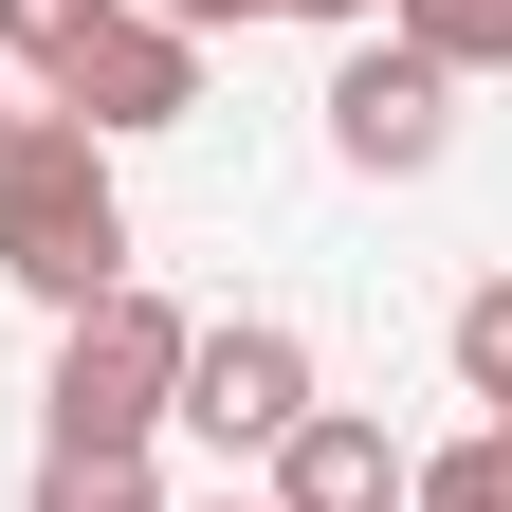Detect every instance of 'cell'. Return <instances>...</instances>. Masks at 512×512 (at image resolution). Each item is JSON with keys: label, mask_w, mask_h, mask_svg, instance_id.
Returning a JSON list of instances; mask_svg holds the SVG:
<instances>
[{"label": "cell", "mask_w": 512, "mask_h": 512, "mask_svg": "<svg viewBox=\"0 0 512 512\" xmlns=\"http://www.w3.org/2000/svg\"><path fill=\"white\" fill-rule=\"evenodd\" d=\"M256 512H403V439L366 403H311L275 458H256Z\"/></svg>", "instance_id": "6"}, {"label": "cell", "mask_w": 512, "mask_h": 512, "mask_svg": "<svg viewBox=\"0 0 512 512\" xmlns=\"http://www.w3.org/2000/svg\"><path fill=\"white\" fill-rule=\"evenodd\" d=\"M0 110H19V92H0Z\"/></svg>", "instance_id": "15"}, {"label": "cell", "mask_w": 512, "mask_h": 512, "mask_svg": "<svg viewBox=\"0 0 512 512\" xmlns=\"http://www.w3.org/2000/svg\"><path fill=\"white\" fill-rule=\"evenodd\" d=\"M37 512H165L147 458H37Z\"/></svg>", "instance_id": "10"}, {"label": "cell", "mask_w": 512, "mask_h": 512, "mask_svg": "<svg viewBox=\"0 0 512 512\" xmlns=\"http://www.w3.org/2000/svg\"><path fill=\"white\" fill-rule=\"evenodd\" d=\"M0 275L37 311H92L128 275V183L74 110H0Z\"/></svg>", "instance_id": "1"}, {"label": "cell", "mask_w": 512, "mask_h": 512, "mask_svg": "<svg viewBox=\"0 0 512 512\" xmlns=\"http://www.w3.org/2000/svg\"><path fill=\"white\" fill-rule=\"evenodd\" d=\"M384 37L421 74H512V0H384Z\"/></svg>", "instance_id": "7"}, {"label": "cell", "mask_w": 512, "mask_h": 512, "mask_svg": "<svg viewBox=\"0 0 512 512\" xmlns=\"http://www.w3.org/2000/svg\"><path fill=\"white\" fill-rule=\"evenodd\" d=\"M458 403H476V421H512V275H476V293H458Z\"/></svg>", "instance_id": "9"}, {"label": "cell", "mask_w": 512, "mask_h": 512, "mask_svg": "<svg viewBox=\"0 0 512 512\" xmlns=\"http://www.w3.org/2000/svg\"><path fill=\"white\" fill-rule=\"evenodd\" d=\"M202 512H256V494H202Z\"/></svg>", "instance_id": "14"}, {"label": "cell", "mask_w": 512, "mask_h": 512, "mask_svg": "<svg viewBox=\"0 0 512 512\" xmlns=\"http://www.w3.org/2000/svg\"><path fill=\"white\" fill-rule=\"evenodd\" d=\"M147 19H183V37H220V19H275V0H147Z\"/></svg>", "instance_id": "12"}, {"label": "cell", "mask_w": 512, "mask_h": 512, "mask_svg": "<svg viewBox=\"0 0 512 512\" xmlns=\"http://www.w3.org/2000/svg\"><path fill=\"white\" fill-rule=\"evenodd\" d=\"M439 147H458V74H421L403 37H348V74H330V165H366V183H421Z\"/></svg>", "instance_id": "5"}, {"label": "cell", "mask_w": 512, "mask_h": 512, "mask_svg": "<svg viewBox=\"0 0 512 512\" xmlns=\"http://www.w3.org/2000/svg\"><path fill=\"white\" fill-rule=\"evenodd\" d=\"M55 110H74L92 147H147V128H183V110H202V37H183V19H147V0H110V19L74 37V74H55Z\"/></svg>", "instance_id": "4"}, {"label": "cell", "mask_w": 512, "mask_h": 512, "mask_svg": "<svg viewBox=\"0 0 512 512\" xmlns=\"http://www.w3.org/2000/svg\"><path fill=\"white\" fill-rule=\"evenodd\" d=\"M183 330L147 275H110L92 311H55V384H37V458H147L165 403H183Z\"/></svg>", "instance_id": "2"}, {"label": "cell", "mask_w": 512, "mask_h": 512, "mask_svg": "<svg viewBox=\"0 0 512 512\" xmlns=\"http://www.w3.org/2000/svg\"><path fill=\"white\" fill-rule=\"evenodd\" d=\"M330 403V366H311V330L293 311H220V330H183V439H220V458H275V439Z\"/></svg>", "instance_id": "3"}, {"label": "cell", "mask_w": 512, "mask_h": 512, "mask_svg": "<svg viewBox=\"0 0 512 512\" xmlns=\"http://www.w3.org/2000/svg\"><path fill=\"white\" fill-rule=\"evenodd\" d=\"M275 19H330V37H366V19H384V0H275Z\"/></svg>", "instance_id": "13"}, {"label": "cell", "mask_w": 512, "mask_h": 512, "mask_svg": "<svg viewBox=\"0 0 512 512\" xmlns=\"http://www.w3.org/2000/svg\"><path fill=\"white\" fill-rule=\"evenodd\" d=\"M403 512H512V421H458L439 458H403Z\"/></svg>", "instance_id": "8"}, {"label": "cell", "mask_w": 512, "mask_h": 512, "mask_svg": "<svg viewBox=\"0 0 512 512\" xmlns=\"http://www.w3.org/2000/svg\"><path fill=\"white\" fill-rule=\"evenodd\" d=\"M92 19H110V0H0V74H74Z\"/></svg>", "instance_id": "11"}]
</instances>
